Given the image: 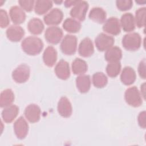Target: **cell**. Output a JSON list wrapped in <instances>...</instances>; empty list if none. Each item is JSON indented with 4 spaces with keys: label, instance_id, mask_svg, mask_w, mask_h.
<instances>
[{
    "label": "cell",
    "instance_id": "obj_1",
    "mask_svg": "<svg viewBox=\"0 0 146 146\" xmlns=\"http://www.w3.org/2000/svg\"><path fill=\"white\" fill-rule=\"evenodd\" d=\"M21 47L26 54L29 55H36L42 51L43 43L39 38L30 36L22 40Z\"/></svg>",
    "mask_w": 146,
    "mask_h": 146
},
{
    "label": "cell",
    "instance_id": "obj_2",
    "mask_svg": "<svg viewBox=\"0 0 146 146\" xmlns=\"http://www.w3.org/2000/svg\"><path fill=\"white\" fill-rule=\"evenodd\" d=\"M121 44L123 47L128 51H136L141 46V38L137 33H128L123 37Z\"/></svg>",
    "mask_w": 146,
    "mask_h": 146
},
{
    "label": "cell",
    "instance_id": "obj_3",
    "mask_svg": "<svg viewBox=\"0 0 146 146\" xmlns=\"http://www.w3.org/2000/svg\"><path fill=\"white\" fill-rule=\"evenodd\" d=\"M126 103L133 107H138L143 103L142 96L136 86L127 88L124 94Z\"/></svg>",
    "mask_w": 146,
    "mask_h": 146
},
{
    "label": "cell",
    "instance_id": "obj_4",
    "mask_svg": "<svg viewBox=\"0 0 146 146\" xmlns=\"http://www.w3.org/2000/svg\"><path fill=\"white\" fill-rule=\"evenodd\" d=\"M60 48L62 52L66 55L74 54L77 48V38L75 35H66L61 42Z\"/></svg>",
    "mask_w": 146,
    "mask_h": 146
},
{
    "label": "cell",
    "instance_id": "obj_5",
    "mask_svg": "<svg viewBox=\"0 0 146 146\" xmlns=\"http://www.w3.org/2000/svg\"><path fill=\"white\" fill-rule=\"evenodd\" d=\"M115 42L114 38L104 33L99 34L95 39V44L100 51H107L112 47Z\"/></svg>",
    "mask_w": 146,
    "mask_h": 146
},
{
    "label": "cell",
    "instance_id": "obj_6",
    "mask_svg": "<svg viewBox=\"0 0 146 146\" xmlns=\"http://www.w3.org/2000/svg\"><path fill=\"white\" fill-rule=\"evenodd\" d=\"M30 70L29 66L22 64L18 66L12 72L13 80L18 83L26 82L29 78Z\"/></svg>",
    "mask_w": 146,
    "mask_h": 146
},
{
    "label": "cell",
    "instance_id": "obj_7",
    "mask_svg": "<svg viewBox=\"0 0 146 146\" xmlns=\"http://www.w3.org/2000/svg\"><path fill=\"white\" fill-rule=\"evenodd\" d=\"M63 36L62 30L55 26L48 27L44 33V37L46 40L49 43L56 44L60 41Z\"/></svg>",
    "mask_w": 146,
    "mask_h": 146
},
{
    "label": "cell",
    "instance_id": "obj_8",
    "mask_svg": "<svg viewBox=\"0 0 146 146\" xmlns=\"http://www.w3.org/2000/svg\"><path fill=\"white\" fill-rule=\"evenodd\" d=\"M88 9V3L84 1H80L70 10V15L80 21H83Z\"/></svg>",
    "mask_w": 146,
    "mask_h": 146
},
{
    "label": "cell",
    "instance_id": "obj_9",
    "mask_svg": "<svg viewBox=\"0 0 146 146\" xmlns=\"http://www.w3.org/2000/svg\"><path fill=\"white\" fill-rule=\"evenodd\" d=\"M103 30L104 32L113 35L119 34L121 31V26L119 20L113 17L109 18L104 22L103 26Z\"/></svg>",
    "mask_w": 146,
    "mask_h": 146
},
{
    "label": "cell",
    "instance_id": "obj_10",
    "mask_svg": "<svg viewBox=\"0 0 146 146\" xmlns=\"http://www.w3.org/2000/svg\"><path fill=\"white\" fill-rule=\"evenodd\" d=\"M14 131L18 139H23L29 131V124L23 116H20L14 123Z\"/></svg>",
    "mask_w": 146,
    "mask_h": 146
},
{
    "label": "cell",
    "instance_id": "obj_11",
    "mask_svg": "<svg viewBox=\"0 0 146 146\" xmlns=\"http://www.w3.org/2000/svg\"><path fill=\"white\" fill-rule=\"evenodd\" d=\"M63 18V13L58 8L52 9L43 17L44 23L47 25L55 26L59 24Z\"/></svg>",
    "mask_w": 146,
    "mask_h": 146
},
{
    "label": "cell",
    "instance_id": "obj_12",
    "mask_svg": "<svg viewBox=\"0 0 146 146\" xmlns=\"http://www.w3.org/2000/svg\"><path fill=\"white\" fill-rule=\"evenodd\" d=\"M24 114L29 121L32 123H36L40 117V108L35 104H30L26 107Z\"/></svg>",
    "mask_w": 146,
    "mask_h": 146
},
{
    "label": "cell",
    "instance_id": "obj_13",
    "mask_svg": "<svg viewBox=\"0 0 146 146\" xmlns=\"http://www.w3.org/2000/svg\"><path fill=\"white\" fill-rule=\"evenodd\" d=\"M7 38L11 42L20 41L25 35L24 29L18 25H11L7 28L6 31Z\"/></svg>",
    "mask_w": 146,
    "mask_h": 146
},
{
    "label": "cell",
    "instance_id": "obj_14",
    "mask_svg": "<svg viewBox=\"0 0 146 146\" xmlns=\"http://www.w3.org/2000/svg\"><path fill=\"white\" fill-rule=\"evenodd\" d=\"M78 52L83 57H90L94 52V47L91 39L88 37L84 38L80 43Z\"/></svg>",
    "mask_w": 146,
    "mask_h": 146
},
{
    "label": "cell",
    "instance_id": "obj_15",
    "mask_svg": "<svg viewBox=\"0 0 146 146\" xmlns=\"http://www.w3.org/2000/svg\"><path fill=\"white\" fill-rule=\"evenodd\" d=\"M58 112L63 117H70L72 112L71 103L66 96H62L59 99L57 106Z\"/></svg>",
    "mask_w": 146,
    "mask_h": 146
},
{
    "label": "cell",
    "instance_id": "obj_16",
    "mask_svg": "<svg viewBox=\"0 0 146 146\" xmlns=\"http://www.w3.org/2000/svg\"><path fill=\"white\" fill-rule=\"evenodd\" d=\"M54 71L57 77L62 80H66L70 76L69 64L63 59L58 62L55 67Z\"/></svg>",
    "mask_w": 146,
    "mask_h": 146
},
{
    "label": "cell",
    "instance_id": "obj_17",
    "mask_svg": "<svg viewBox=\"0 0 146 146\" xmlns=\"http://www.w3.org/2000/svg\"><path fill=\"white\" fill-rule=\"evenodd\" d=\"M9 15L12 22L15 25L22 23L26 19L25 11L21 7L18 6H13L10 8Z\"/></svg>",
    "mask_w": 146,
    "mask_h": 146
},
{
    "label": "cell",
    "instance_id": "obj_18",
    "mask_svg": "<svg viewBox=\"0 0 146 146\" xmlns=\"http://www.w3.org/2000/svg\"><path fill=\"white\" fill-rule=\"evenodd\" d=\"M57 60V52L55 48L51 46H48L43 54V60L48 67H52Z\"/></svg>",
    "mask_w": 146,
    "mask_h": 146
},
{
    "label": "cell",
    "instance_id": "obj_19",
    "mask_svg": "<svg viewBox=\"0 0 146 146\" xmlns=\"http://www.w3.org/2000/svg\"><path fill=\"white\" fill-rule=\"evenodd\" d=\"M19 113V108L15 104H11L5 107L2 112V117L7 123L12 122Z\"/></svg>",
    "mask_w": 146,
    "mask_h": 146
},
{
    "label": "cell",
    "instance_id": "obj_20",
    "mask_svg": "<svg viewBox=\"0 0 146 146\" xmlns=\"http://www.w3.org/2000/svg\"><path fill=\"white\" fill-rule=\"evenodd\" d=\"M120 26L125 32H131L135 29V22L133 15L130 13L123 14L120 19Z\"/></svg>",
    "mask_w": 146,
    "mask_h": 146
},
{
    "label": "cell",
    "instance_id": "obj_21",
    "mask_svg": "<svg viewBox=\"0 0 146 146\" xmlns=\"http://www.w3.org/2000/svg\"><path fill=\"white\" fill-rule=\"evenodd\" d=\"M136 75L135 70L129 66L125 67L120 75L121 82L126 86H129L133 84L136 80Z\"/></svg>",
    "mask_w": 146,
    "mask_h": 146
},
{
    "label": "cell",
    "instance_id": "obj_22",
    "mask_svg": "<svg viewBox=\"0 0 146 146\" xmlns=\"http://www.w3.org/2000/svg\"><path fill=\"white\" fill-rule=\"evenodd\" d=\"M106 17L107 14L105 10L103 8L99 7L92 8L88 15V17L90 19L99 24L104 23L106 19Z\"/></svg>",
    "mask_w": 146,
    "mask_h": 146
},
{
    "label": "cell",
    "instance_id": "obj_23",
    "mask_svg": "<svg viewBox=\"0 0 146 146\" xmlns=\"http://www.w3.org/2000/svg\"><path fill=\"white\" fill-rule=\"evenodd\" d=\"M76 86L81 93L87 92L91 87V79L88 75H80L76 79Z\"/></svg>",
    "mask_w": 146,
    "mask_h": 146
},
{
    "label": "cell",
    "instance_id": "obj_24",
    "mask_svg": "<svg viewBox=\"0 0 146 146\" xmlns=\"http://www.w3.org/2000/svg\"><path fill=\"white\" fill-rule=\"evenodd\" d=\"M122 58L121 50L117 46L112 47L107 50L104 54V58L108 62H119Z\"/></svg>",
    "mask_w": 146,
    "mask_h": 146
},
{
    "label": "cell",
    "instance_id": "obj_25",
    "mask_svg": "<svg viewBox=\"0 0 146 146\" xmlns=\"http://www.w3.org/2000/svg\"><path fill=\"white\" fill-rule=\"evenodd\" d=\"M44 25L42 21L37 18H33L29 21L27 28L30 33L34 35L40 34L44 30Z\"/></svg>",
    "mask_w": 146,
    "mask_h": 146
},
{
    "label": "cell",
    "instance_id": "obj_26",
    "mask_svg": "<svg viewBox=\"0 0 146 146\" xmlns=\"http://www.w3.org/2000/svg\"><path fill=\"white\" fill-rule=\"evenodd\" d=\"M62 26L64 30L70 33H78L81 29L80 23L77 20L71 18L65 19Z\"/></svg>",
    "mask_w": 146,
    "mask_h": 146
},
{
    "label": "cell",
    "instance_id": "obj_27",
    "mask_svg": "<svg viewBox=\"0 0 146 146\" xmlns=\"http://www.w3.org/2000/svg\"><path fill=\"white\" fill-rule=\"evenodd\" d=\"M14 100V94L11 89L7 88L2 91L0 95V106L5 108L12 104Z\"/></svg>",
    "mask_w": 146,
    "mask_h": 146
},
{
    "label": "cell",
    "instance_id": "obj_28",
    "mask_svg": "<svg viewBox=\"0 0 146 146\" xmlns=\"http://www.w3.org/2000/svg\"><path fill=\"white\" fill-rule=\"evenodd\" d=\"M52 7V2L48 0H38L35 1L34 11L38 15L46 14Z\"/></svg>",
    "mask_w": 146,
    "mask_h": 146
},
{
    "label": "cell",
    "instance_id": "obj_29",
    "mask_svg": "<svg viewBox=\"0 0 146 146\" xmlns=\"http://www.w3.org/2000/svg\"><path fill=\"white\" fill-rule=\"evenodd\" d=\"M87 69V64L83 59L76 58L72 63V71L75 75H83Z\"/></svg>",
    "mask_w": 146,
    "mask_h": 146
},
{
    "label": "cell",
    "instance_id": "obj_30",
    "mask_svg": "<svg viewBox=\"0 0 146 146\" xmlns=\"http://www.w3.org/2000/svg\"><path fill=\"white\" fill-rule=\"evenodd\" d=\"M107 82V77L102 72H96L92 75V83L94 86L96 88H103L105 87Z\"/></svg>",
    "mask_w": 146,
    "mask_h": 146
},
{
    "label": "cell",
    "instance_id": "obj_31",
    "mask_svg": "<svg viewBox=\"0 0 146 146\" xmlns=\"http://www.w3.org/2000/svg\"><path fill=\"white\" fill-rule=\"evenodd\" d=\"M121 70V63L119 62H109L106 67V72L111 78L116 77Z\"/></svg>",
    "mask_w": 146,
    "mask_h": 146
},
{
    "label": "cell",
    "instance_id": "obj_32",
    "mask_svg": "<svg viewBox=\"0 0 146 146\" xmlns=\"http://www.w3.org/2000/svg\"><path fill=\"white\" fill-rule=\"evenodd\" d=\"M145 13L146 8L145 7L139 9L135 12V22L136 23V26L139 28L145 26Z\"/></svg>",
    "mask_w": 146,
    "mask_h": 146
},
{
    "label": "cell",
    "instance_id": "obj_33",
    "mask_svg": "<svg viewBox=\"0 0 146 146\" xmlns=\"http://www.w3.org/2000/svg\"><path fill=\"white\" fill-rule=\"evenodd\" d=\"M116 4L117 9L123 11L129 10L133 6V2L131 0H117Z\"/></svg>",
    "mask_w": 146,
    "mask_h": 146
},
{
    "label": "cell",
    "instance_id": "obj_34",
    "mask_svg": "<svg viewBox=\"0 0 146 146\" xmlns=\"http://www.w3.org/2000/svg\"><path fill=\"white\" fill-rule=\"evenodd\" d=\"M35 2L33 0H27V1L21 0L18 1V3L21 7L23 10H25L27 12H30L33 10V7L35 5H34Z\"/></svg>",
    "mask_w": 146,
    "mask_h": 146
},
{
    "label": "cell",
    "instance_id": "obj_35",
    "mask_svg": "<svg viewBox=\"0 0 146 146\" xmlns=\"http://www.w3.org/2000/svg\"><path fill=\"white\" fill-rule=\"evenodd\" d=\"M10 23V20L7 12L3 10H0V26L1 28L6 27Z\"/></svg>",
    "mask_w": 146,
    "mask_h": 146
},
{
    "label": "cell",
    "instance_id": "obj_36",
    "mask_svg": "<svg viewBox=\"0 0 146 146\" xmlns=\"http://www.w3.org/2000/svg\"><path fill=\"white\" fill-rule=\"evenodd\" d=\"M138 72L141 78L145 79L146 78L145 74V59H143L139 63L138 66Z\"/></svg>",
    "mask_w": 146,
    "mask_h": 146
},
{
    "label": "cell",
    "instance_id": "obj_37",
    "mask_svg": "<svg viewBox=\"0 0 146 146\" xmlns=\"http://www.w3.org/2000/svg\"><path fill=\"white\" fill-rule=\"evenodd\" d=\"M137 121L139 126L142 128L145 129V111H143L141 112L138 115L137 117Z\"/></svg>",
    "mask_w": 146,
    "mask_h": 146
},
{
    "label": "cell",
    "instance_id": "obj_38",
    "mask_svg": "<svg viewBox=\"0 0 146 146\" xmlns=\"http://www.w3.org/2000/svg\"><path fill=\"white\" fill-rule=\"evenodd\" d=\"M80 1H64V6L66 7H70L72 6H75Z\"/></svg>",
    "mask_w": 146,
    "mask_h": 146
},
{
    "label": "cell",
    "instance_id": "obj_39",
    "mask_svg": "<svg viewBox=\"0 0 146 146\" xmlns=\"http://www.w3.org/2000/svg\"><path fill=\"white\" fill-rule=\"evenodd\" d=\"M145 83H144L143 84L141 85V95L142 96H143L144 99H145Z\"/></svg>",
    "mask_w": 146,
    "mask_h": 146
},
{
    "label": "cell",
    "instance_id": "obj_40",
    "mask_svg": "<svg viewBox=\"0 0 146 146\" xmlns=\"http://www.w3.org/2000/svg\"><path fill=\"white\" fill-rule=\"evenodd\" d=\"M136 2L139 5H141V4H144L145 3V1H136Z\"/></svg>",
    "mask_w": 146,
    "mask_h": 146
}]
</instances>
